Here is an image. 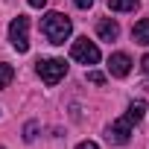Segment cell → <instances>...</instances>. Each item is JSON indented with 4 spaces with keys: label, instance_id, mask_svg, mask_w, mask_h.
Segmentation results:
<instances>
[{
    "label": "cell",
    "instance_id": "11",
    "mask_svg": "<svg viewBox=\"0 0 149 149\" xmlns=\"http://www.w3.org/2000/svg\"><path fill=\"white\" fill-rule=\"evenodd\" d=\"M15 79V70H12V64H6V61H0V91L3 88H9V82Z\"/></svg>",
    "mask_w": 149,
    "mask_h": 149
},
{
    "label": "cell",
    "instance_id": "3",
    "mask_svg": "<svg viewBox=\"0 0 149 149\" xmlns=\"http://www.w3.org/2000/svg\"><path fill=\"white\" fill-rule=\"evenodd\" d=\"M64 73H67L64 58H41V61H38V76H41V82H47V85H58V82L64 79Z\"/></svg>",
    "mask_w": 149,
    "mask_h": 149
},
{
    "label": "cell",
    "instance_id": "14",
    "mask_svg": "<svg viewBox=\"0 0 149 149\" xmlns=\"http://www.w3.org/2000/svg\"><path fill=\"white\" fill-rule=\"evenodd\" d=\"M73 3H76V9H91L94 0H73Z\"/></svg>",
    "mask_w": 149,
    "mask_h": 149
},
{
    "label": "cell",
    "instance_id": "7",
    "mask_svg": "<svg viewBox=\"0 0 149 149\" xmlns=\"http://www.w3.org/2000/svg\"><path fill=\"white\" fill-rule=\"evenodd\" d=\"M97 35H100L102 41H114V38L120 35V26H117V21H111V18L100 21V24H97Z\"/></svg>",
    "mask_w": 149,
    "mask_h": 149
},
{
    "label": "cell",
    "instance_id": "15",
    "mask_svg": "<svg viewBox=\"0 0 149 149\" xmlns=\"http://www.w3.org/2000/svg\"><path fill=\"white\" fill-rule=\"evenodd\" d=\"M76 149H100V146H97V143H94V140H82V143H79V146H76Z\"/></svg>",
    "mask_w": 149,
    "mask_h": 149
},
{
    "label": "cell",
    "instance_id": "16",
    "mask_svg": "<svg viewBox=\"0 0 149 149\" xmlns=\"http://www.w3.org/2000/svg\"><path fill=\"white\" fill-rule=\"evenodd\" d=\"M140 70H143V73H149V56H143V58H140Z\"/></svg>",
    "mask_w": 149,
    "mask_h": 149
},
{
    "label": "cell",
    "instance_id": "5",
    "mask_svg": "<svg viewBox=\"0 0 149 149\" xmlns=\"http://www.w3.org/2000/svg\"><path fill=\"white\" fill-rule=\"evenodd\" d=\"M132 123L126 120V117H120V120H114L111 126H108V132H105V137H108V143H117V146H123V143H129V137H132Z\"/></svg>",
    "mask_w": 149,
    "mask_h": 149
},
{
    "label": "cell",
    "instance_id": "17",
    "mask_svg": "<svg viewBox=\"0 0 149 149\" xmlns=\"http://www.w3.org/2000/svg\"><path fill=\"white\" fill-rule=\"evenodd\" d=\"M26 3H29V6H32V9H41V6H44V3H47V0H26Z\"/></svg>",
    "mask_w": 149,
    "mask_h": 149
},
{
    "label": "cell",
    "instance_id": "2",
    "mask_svg": "<svg viewBox=\"0 0 149 149\" xmlns=\"http://www.w3.org/2000/svg\"><path fill=\"white\" fill-rule=\"evenodd\" d=\"M9 41L18 53H26L29 50V18L26 15H18L12 24H9Z\"/></svg>",
    "mask_w": 149,
    "mask_h": 149
},
{
    "label": "cell",
    "instance_id": "8",
    "mask_svg": "<svg viewBox=\"0 0 149 149\" xmlns=\"http://www.w3.org/2000/svg\"><path fill=\"white\" fill-rule=\"evenodd\" d=\"M132 38H134L137 44L149 47V18H140V21L134 24V29H132Z\"/></svg>",
    "mask_w": 149,
    "mask_h": 149
},
{
    "label": "cell",
    "instance_id": "13",
    "mask_svg": "<svg viewBox=\"0 0 149 149\" xmlns=\"http://www.w3.org/2000/svg\"><path fill=\"white\" fill-rule=\"evenodd\" d=\"M88 82H94V85H102V82H105V76H102L100 70H88Z\"/></svg>",
    "mask_w": 149,
    "mask_h": 149
},
{
    "label": "cell",
    "instance_id": "9",
    "mask_svg": "<svg viewBox=\"0 0 149 149\" xmlns=\"http://www.w3.org/2000/svg\"><path fill=\"white\" fill-rule=\"evenodd\" d=\"M143 114H146V102H143V100H134V102L129 105V111H126L123 117H126V120H129V123L134 126V123H140V120H143Z\"/></svg>",
    "mask_w": 149,
    "mask_h": 149
},
{
    "label": "cell",
    "instance_id": "18",
    "mask_svg": "<svg viewBox=\"0 0 149 149\" xmlns=\"http://www.w3.org/2000/svg\"><path fill=\"white\" fill-rule=\"evenodd\" d=\"M0 149H3V146H0Z\"/></svg>",
    "mask_w": 149,
    "mask_h": 149
},
{
    "label": "cell",
    "instance_id": "4",
    "mask_svg": "<svg viewBox=\"0 0 149 149\" xmlns=\"http://www.w3.org/2000/svg\"><path fill=\"white\" fill-rule=\"evenodd\" d=\"M70 58L79 61V64H97L100 61V47L88 38H76L70 44Z\"/></svg>",
    "mask_w": 149,
    "mask_h": 149
},
{
    "label": "cell",
    "instance_id": "10",
    "mask_svg": "<svg viewBox=\"0 0 149 149\" xmlns=\"http://www.w3.org/2000/svg\"><path fill=\"white\" fill-rule=\"evenodd\" d=\"M137 6H140V0H108L111 12H134Z\"/></svg>",
    "mask_w": 149,
    "mask_h": 149
},
{
    "label": "cell",
    "instance_id": "12",
    "mask_svg": "<svg viewBox=\"0 0 149 149\" xmlns=\"http://www.w3.org/2000/svg\"><path fill=\"white\" fill-rule=\"evenodd\" d=\"M35 132H38V123H26V129H24V140L32 143V140H35Z\"/></svg>",
    "mask_w": 149,
    "mask_h": 149
},
{
    "label": "cell",
    "instance_id": "6",
    "mask_svg": "<svg viewBox=\"0 0 149 149\" xmlns=\"http://www.w3.org/2000/svg\"><path fill=\"white\" fill-rule=\"evenodd\" d=\"M108 70H111V76L123 79V76H129V70H132V58H129L126 53H114V56L108 58Z\"/></svg>",
    "mask_w": 149,
    "mask_h": 149
},
{
    "label": "cell",
    "instance_id": "1",
    "mask_svg": "<svg viewBox=\"0 0 149 149\" xmlns=\"http://www.w3.org/2000/svg\"><path fill=\"white\" fill-rule=\"evenodd\" d=\"M41 32H44V38L50 41V44H64L67 38H70V32H73V24H70V18L67 15H61V12H47L44 18H41Z\"/></svg>",
    "mask_w": 149,
    "mask_h": 149
}]
</instances>
